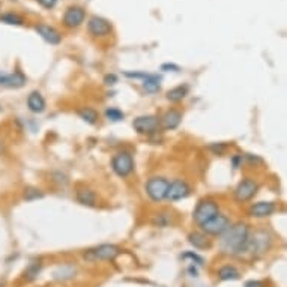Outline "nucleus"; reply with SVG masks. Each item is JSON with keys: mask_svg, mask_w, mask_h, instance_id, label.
Listing matches in <instances>:
<instances>
[{"mask_svg": "<svg viewBox=\"0 0 287 287\" xmlns=\"http://www.w3.org/2000/svg\"><path fill=\"white\" fill-rule=\"evenodd\" d=\"M221 248L227 254H241L248 241V225L238 222L229 225L227 230L221 235Z\"/></svg>", "mask_w": 287, "mask_h": 287, "instance_id": "1", "label": "nucleus"}, {"mask_svg": "<svg viewBox=\"0 0 287 287\" xmlns=\"http://www.w3.org/2000/svg\"><path fill=\"white\" fill-rule=\"evenodd\" d=\"M120 254V248L117 245L113 243H102L99 247H95L89 251L85 253V259L90 262H98V260H113Z\"/></svg>", "mask_w": 287, "mask_h": 287, "instance_id": "2", "label": "nucleus"}, {"mask_svg": "<svg viewBox=\"0 0 287 287\" xmlns=\"http://www.w3.org/2000/svg\"><path fill=\"white\" fill-rule=\"evenodd\" d=\"M217 214H220V208L214 200H201L194 211V220L199 225H201L203 222H206Z\"/></svg>", "mask_w": 287, "mask_h": 287, "instance_id": "3", "label": "nucleus"}, {"mask_svg": "<svg viewBox=\"0 0 287 287\" xmlns=\"http://www.w3.org/2000/svg\"><path fill=\"white\" fill-rule=\"evenodd\" d=\"M169 183L170 182L164 177H152L146 183V193L154 201H161L167 196Z\"/></svg>", "mask_w": 287, "mask_h": 287, "instance_id": "4", "label": "nucleus"}, {"mask_svg": "<svg viewBox=\"0 0 287 287\" xmlns=\"http://www.w3.org/2000/svg\"><path fill=\"white\" fill-rule=\"evenodd\" d=\"M229 225H230V221H229L227 217L217 214L215 217H212L211 220H208L206 222L201 224V230L206 235L218 236V235H222L225 230H227Z\"/></svg>", "mask_w": 287, "mask_h": 287, "instance_id": "5", "label": "nucleus"}, {"mask_svg": "<svg viewBox=\"0 0 287 287\" xmlns=\"http://www.w3.org/2000/svg\"><path fill=\"white\" fill-rule=\"evenodd\" d=\"M111 167H113V170L117 176L127 177L134 170V161H132L131 154H128V152L117 154L111 161Z\"/></svg>", "mask_w": 287, "mask_h": 287, "instance_id": "6", "label": "nucleus"}, {"mask_svg": "<svg viewBox=\"0 0 287 287\" xmlns=\"http://www.w3.org/2000/svg\"><path fill=\"white\" fill-rule=\"evenodd\" d=\"M132 127L138 134H155L159 128V120L155 116H140L132 122Z\"/></svg>", "mask_w": 287, "mask_h": 287, "instance_id": "7", "label": "nucleus"}, {"mask_svg": "<svg viewBox=\"0 0 287 287\" xmlns=\"http://www.w3.org/2000/svg\"><path fill=\"white\" fill-rule=\"evenodd\" d=\"M190 194V187L185 180H175L172 183H169V190H167V196L166 199L172 200V201H176V200H180V199H185L187 196Z\"/></svg>", "mask_w": 287, "mask_h": 287, "instance_id": "8", "label": "nucleus"}, {"mask_svg": "<svg viewBox=\"0 0 287 287\" xmlns=\"http://www.w3.org/2000/svg\"><path fill=\"white\" fill-rule=\"evenodd\" d=\"M85 9L80 6H71L65 11L64 15V24L66 27H78L81 23L85 22Z\"/></svg>", "mask_w": 287, "mask_h": 287, "instance_id": "9", "label": "nucleus"}, {"mask_svg": "<svg viewBox=\"0 0 287 287\" xmlns=\"http://www.w3.org/2000/svg\"><path fill=\"white\" fill-rule=\"evenodd\" d=\"M256 191H257L256 182L247 179V180L241 182L238 185V188L235 191V199L238 201H248V200H251L256 196Z\"/></svg>", "mask_w": 287, "mask_h": 287, "instance_id": "10", "label": "nucleus"}, {"mask_svg": "<svg viewBox=\"0 0 287 287\" xmlns=\"http://www.w3.org/2000/svg\"><path fill=\"white\" fill-rule=\"evenodd\" d=\"M89 32L93 36H106L111 33V24L107 22V20L101 18V17H92L89 20Z\"/></svg>", "mask_w": 287, "mask_h": 287, "instance_id": "11", "label": "nucleus"}, {"mask_svg": "<svg viewBox=\"0 0 287 287\" xmlns=\"http://www.w3.org/2000/svg\"><path fill=\"white\" fill-rule=\"evenodd\" d=\"M26 77L22 72H14V74H0V86L9 88V89H18L24 86Z\"/></svg>", "mask_w": 287, "mask_h": 287, "instance_id": "12", "label": "nucleus"}, {"mask_svg": "<svg viewBox=\"0 0 287 287\" xmlns=\"http://www.w3.org/2000/svg\"><path fill=\"white\" fill-rule=\"evenodd\" d=\"M274 211H275V204L272 201H259L250 208V215L256 218H263V217H269Z\"/></svg>", "mask_w": 287, "mask_h": 287, "instance_id": "13", "label": "nucleus"}, {"mask_svg": "<svg viewBox=\"0 0 287 287\" xmlns=\"http://www.w3.org/2000/svg\"><path fill=\"white\" fill-rule=\"evenodd\" d=\"M180 120H182V114L177 110H170L161 117L159 127H162L164 130H175L179 127Z\"/></svg>", "mask_w": 287, "mask_h": 287, "instance_id": "14", "label": "nucleus"}, {"mask_svg": "<svg viewBox=\"0 0 287 287\" xmlns=\"http://www.w3.org/2000/svg\"><path fill=\"white\" fill-rule=\"evenodd\" d=\"M36 32L43 36V39H45L48 44L57 45L60 43V35L57 33V30L50 27V26H47V24H38L36 26Z\"/></svg>", "mask_w": 287, "mask_h": 287, "instance_id": "15", "label": "nucleus"}, {"mask_svg": "<svg viewBox=\"0 0 287 287\" xmlns=\"http://www.w3.org/2000/svg\"><path fill=\"white\" fill-rule=\"evenodd\" d=\"M27 107L33 113H43L45 110V99L39 92H32L27 98Z\"/></svg>", "mask_w": 287, "mask_h": 287, "instance_id": "16", "label": "nucleus"}, {"mask_svg": "<svg viewBox=\"0 0 287 287\" xmlns=\"http://www.w3.org/2000/svg\"><path fill=\"white\" fill-rule=\"evenodd\" d=\"M75 196H77V200L81 204H85V206H95L96 196H95V193L92 190H89V188H78Z\"/></svg>", "mask_w": 287, "mask_h": 287, "instance_id": "17", "label": "nucleus"}, {"mask_svg": "<svg viewBox=\"0 0 287 287\" xmlns=\"http://www.w3.org/2000/svg\"><path fill=\"white\" fill-rule=\"evenodd\" d=\"M145 83H143V88H145L148 92L154 93V92H158L159 90V81H161V77L159 75H155V74H145Z\"/></svg>", "mask_w": 287, "mask_h": 287, "instance_id": "18", "label": "nucleus"}, {"mask_svg": "<svg viewBox=\"0 0 287 287\" xmlns=\"http://www.w3.org/2000/svg\"><path fill=\"white\" fill-rule=\"evenodd\" d=\"M188 241L191 245H194V248H199V250H204L209 247V241L208 238L201 235V233H191L188 236Z\"/></svg>", "mask_w": 287, "mask_h": 287, "instance_id": "19", "label": "nucleus"}, {"mask_svg": "<svg viewBox=\"0 0 287 287\" xmlns=\"http://www.w3.org/2000/svg\"><path fill=\"white\" fill-rule=\"evenodd\" d=\"M220 278L224 280V281H229V280H238L239 278V271L233 266H222L218 272Z\"/></svg>", "mask_w": 287, "mask_h": 287, "instance_id": "20", "label": "nucleus"}, {"mask_svg": "<svg viewBox=\"0 0 287 287\" xmlns=\"http://www.w3.org/2000/svg\"><path fill=\"white\" fill-rule=\"evenodd\" d=\"M187 92H188V88H187V86H177V88H173L172 90L167 92V99L172 101V102H177V101H180V99L185 98Z\"/></svg>", "mask_w": 287, "mask_h": 287, "instance_id": "21", "label": "nucleus"}, {"mask_svg": "<svg viewBox=\"0 0 287 287\" xmlns=\"http://www.w3.org/2000/svg\"><path fill=\"white\" fill-rule=\"evenodd\" d=\"M78 116L83 120H86L88 124H95L96 119H98V113L93 109H89V107L78 110Z\"/></svg>", "mask_w": 287, "mask_h": 287, "instance_id": "22", "label": "nucleus"}, {"mask_svg": "<svg viewBox=\"0 0 287 287\" xmlns=\"http://www.w3.org/2000/svg\"><path fill=\"white\" fill-rule=\"evenodd\" d=\"M152 222L158 227H166L172 222V217H169V214H156V217L152 220Z\"/></svg>", "mask_w": 287, "mask_h": 287, "instance_id": "23", "label": "nucleus"}, {"mask_svg": "<svg viewBox=\"0 0 287 287\" xmlns=\"http://www.w3.org/2000/svg\"><path fill=\"white\" fill-rule=\"evenodd\" d=\"M0 22H3V23H8V24H23V20L20 18L18 15L15 14H5V15H0Z\"/></svg>", "mask_w": 287, "mask_h": 287, "instance_id": "24", "label": "nucleus"}, {"mask_svg": "<svg viewBox=\"0 0 287 287\" xmlns=\"http://www.w3.org/2000/svg\"><path fill=\"white\" fill-rule=\"evenodd\" d=\"M39 271H41V265L39 263H32L29 268L26 269L24 275H26L27 280H33V278H36V275L39 274Z\"/></svg>", "mask_w": 287, "mask_h": 287, "instance_id": "25", "label": "nucleus"}, {"mask_svg": "<svg viewBox=\"0 0 287 287\" xmlns=\"http://www.w3.org/2000/svg\"><path fill=\"white\" fill-rule=\"evenodd\" d=\"M106 117H107L109 120L117 122V120H122V119H124V113H122L120 110H117V109H109V110L106 111Z\"/></svg>", "mask_w": 287, "mask_h": 287, "instance_id": "26", "label": "nucleus"}, {"mask_svg": "<svg viewBox=\"0 0 287 287\" xmlns=\"http://www.w3.org/2000/svg\"><path fill=\"white\" fill-rule=\"evenodd\" d=\"M38 197H43V194L39 193V190H26V194H24L26 200H33V199H38Z\"/></svg>", "mask_w": 287, "mask_h": 287, "instance_id": "27", "label": "nucleus"}, {"mask_svg": "<svg viewBox=\"0 0 287 287\" xmlns=\"http://www.w3.org/2000/svg\"><path fill=\"white\" fill-rule=\"evenodd\" d=\"M38 3H39L41 6L47 8V9H51V8H54V6H56L57 0H38Z\"/></svg>", "mask_w": 287, "mask_h": 287, "instance_id": "28", "label": "nucleus"}, {"mask_svg": "<svg viewBox=\"0 0 287 287\" xmlns=\"http://www.w3.org/2000/svg\"><path fill=\"white\" fill-rule=\"evenodd\" d=\"M183 257H191L193 260H197V262H199V265H201V263H203V259H201V257H199L197 254H193V253H187V254H183Z\"/></svg>", "mask_w": 287, "mask_h": 287, "instance_id": "29", "label": "nucleus"}, {"mask_svg": "<svg viewBox=\"0 0 287 287\" xmlns=\"http://www.w3.org/2000/svg\"><path fill=\"white\" fill-rule=\"evenodd\" d=\"M245 287H263V284L260 281H248Z\"/></svg>", "mask_w": 287, "mask_h": 287, "instance_id": "30", "label": "nucleus"}, {"mask_svg": "<svg viewBox=\"0 0 287 287\" xmlns=\"http://www.w3.org/2000/svg\"><path fill=\"white\" fill-rule=\"evenodd\" d=\"M211 149H214V151H215L217 154H221V152H222V151L225 149V146H221V145H220V146H215V145H211Z\"/></svg>", "mask_w": 287, "mask_h": 287, "instance_id": "31", "label": "nucleus"}, {"mask_svg": "<svg viewBox=\"0 0 287 287\" xmlns=\"http://www.w3.org/2000/svg\"><path fill=\"white\" fill-rule=\"evenodd\" d=\"M106 81H107V83H109V81H116V77L114 75H107L106 77Z\"/></svg>", "mask_w": 287, "mask_h": 287, "instance_id": "32", "label": "nucleus"}, {"mask_svg": "<svg viewBox=\"0 0 287 287\" xmlns=\"http://www.w3.org/2000/svg\"><path fill=\"white\" fill-rule=\"evenodd\" d=\"M0 287H2V284H0Z\"/></svg>", "mask_w": 287, "mask_h": 287, "instance_id": "33", "label": "nucleus"}]
</instances>
